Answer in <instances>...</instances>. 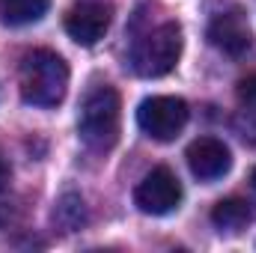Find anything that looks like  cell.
Returning a JSON list of instances; mask_svg holds the SVG:
<instances>
[{
    "mask_svg": "<svg viewBox=\"0 0 256 253\" xmlns=\"http://www.w3.org/2000/svg\"><path fill=\"white\" fill-rule=\"evenodd\" d=\"M21 98L33 108H57L68 90V66L54 51H33L24 57L18 72Z\"/></svg>",
    "mask_w": 256,
    "mask_h": 253,
    "instance_id": "cell-1",
    "label": "cell"
},
{
    "mask_svg": "<svg viewBox=\"0 0 256 253\" xmlns=\"http://www.w3.org/2000/svg\"><path fill=\"white\" fill-rule=\"evenodd\" d=\"M120 96L114 86H96L80 104L78 134L96 152H110L120 140Z\"/></svg>",
    "mask_w": 256,
    "mask_h": 253,
    "instance_id": "cell-2",
    "label": "cell"
},
{
    "mask_svg": "<svg viewBox=\"0 0 256 253\" xmlns=\"http://www.w3.org/2000/svg\"><path fill=\"white\" fill-rule=\"evenodd\" d=\"M179 57H182V27L176 21H167L140 39V45L134 48V68L140 78H164L176 68Z\"/></svg>",
    "mask_w": 256,
    "mask_h": 253,
    "instance_id": "cell-3",
    "label": "cell"
},
{
    "mask_svg": "<svg viewBox=\"0 0 256 253\" xmlns=\"http://www.w3.org/2000/svg\"><path fill=\"white\" fill-rule=\"evenodd\" d=\"M188 102L176 98V96H152L137 108V126L146 137L158 140V143H170L182 134V128L188 126Z\"/></svg>",
    "mask_w": 256,
    "mask_h": 253,
    "instance_id": "cell-4",
    "label": "cell"
},
{
    "mask_svg": "<svg viewBox=\"0 0 256 253\" xmlns=\"http://www.w3.org/2000/svg\"><path fill=\"white\" fill-rule=\"evenodd\" d=\"M134 202L143 214H152V218H164L170 212L179 208L182 202V182L176 179L173 170L167 167H155L134 190Z\"/></svg>",
    "mask_w": 256,
    "mask_h": 253,
    "instance_id": "cell-5",
    "label": "cell"
},
{
    "mask_svg": "<svg viewBox=\"0 0 256 253\" xmlns=\"http://www.w3.org/2000/svg\"><path fill=\"white\" fill-rule=\"evenodd\" d=\"M188 167L200 182H218L232 167V152L218 137H200L188 146Z\"/></svg>",
    "mask_w": 256,
    "mask_h": 253,
    "instance_id": "cell-6",
    "label": "cell"
},
{
    "mask_svg": "<svg viewBox=\"0 0 256 253\" xmlns=\"http://www.w3.org/2000/svg\"><path fill=\"white\" fill-rule=\"evenodd\" d=\"M108 27H110V9L102 3H80L66 15V33L84 48L98 45Z\"/></svg>",
    "mask_w": 256,
    "mask_h": 253,
    "instance_id": "cell-7",
    "label": "cell"
},
{
    "mask_svg": "<svg viewBox=\"0 0 256 253\" xmlns=\"http://www.w3.org/2000/svg\"><path fill=\"white\" fill-rule=\"evenodd\" d=\"M208 42H212L218 51L230 54V57L244 54V51L250 48V27H248L244 15H242L238 9L214 15L212 24H208Z\"/></svg>",
    "mask_w": 256,
    "mask_h": 253,
    "instance_id": "cell-8",
    "label": "cell"
},
{
    "mask_svg": "<svg viewBox=\"0 0 256 253\" xmlns=\"http://www.w3.org/2000/svg\"><path fill=\"white\" fill-rule=\"evenodd\" d=\"M51 0H0V21L9 27H27L45 18Z\"/></svg>",
    "mask_w": 256,
    "mask_h": 253,
    "instance_id": "cell-9",
    "label": "cell"
},
{
    "mask_svg": "<svg viewBox=\"0 0 256 253\" xmlns=\"http://www.w3.org/2000/svg\"><path fill=\"white\" fill-rule=\"evenodd\" d=\"M254 220V208L244 200H220L212 208V224L220 232H242Z\"/></svg>",
    "mask_w": 256,
    "mask_h": 253,
    "instance_id": "cell-10",
    "label": "cell"
},
{
    "mask_svg": "<svg viewBox=\"0 0 256 253\" xmlns=\"http://www.w3.org/2000/svg\"><path fill=\"white\" fill-rule=\"evenodd\" d=\"M238 96H242V102L256 104V74L254 78H244V80L238 84Z\"/></svg>",
    "mask_w": 256,
    "mask_h": 253,
    "instance_id": "cell-11",
    "label": "cell"
},
{
    "mask_svg": "<svg viewBox=\"0 0 256 253\" xmlns=\"http://www.w3.org/2000/svg\"><path fill=\"white\" fill-rule=\"evenodd\" d=\"M6 182H9V167H6V161L0 158V190L6 188Z\"/></svg>",
    "mask_w": 256,
    "mask_h": 253,
    "instance_id": "cell-12",
    "label": "cell"
},
{
    "mask_svg": "<svg viewBox=\"0 0 256 253\" xmlns=\"http://www.w3.org/2000/svg\"><path fill=\"white\" fill-rule=\"evenodd\" d=\"M254 188H256V170H254Z\"/></svg>",
    "mask_w": 256,
    "mask_h": 253,
    "instance_id": "cell-13",
    "label": "cell"
}]
</instances>
